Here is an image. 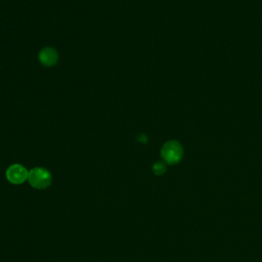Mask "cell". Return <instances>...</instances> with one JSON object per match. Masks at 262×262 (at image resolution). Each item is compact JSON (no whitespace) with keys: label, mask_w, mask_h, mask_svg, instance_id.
Segmentation results:
<instances>
[{"label":"cell","mask_w":262,"mask_h":262,"mask_svg":"<svg viewBox=\"0 0 262 262\" xmlns=\"http://www.w3.org/2000/svg\"><path fill=\"white\" fill-rule=\"evenodd\" d=\"M152 171L156 175H162L166 171V166L163 162H157L152 166Z\"/></svg>","instance_id":"5b68a950"},{"label":"cell","mask_w":262,"mask_h":262,"mask_svg":"<svg viewBox=\"0 0 262 262\" xmlns=\"http://www.w3.org/2000/svg\"><path fill=\"white\" fill-rule=\"evenodd\" d=\"M6 177L13 184H20L28 180L29 171L19 164L11 165L6 171Z\"/></svg>","instance_id":"3957f363"},{"label":"cell","mask_w":262,"mask_h":262,"mask_svg":"<svg viewBox=\"0 0 262 262\" xmlns=\"http://www.w3.org/2000/svg\"><path fill=\"white\" fill-rule=\"evenodd\" d=\"M28 180L33 187L38 189H44L51 184L52 176L45 168L36 167L29 172Z\"/></svg>","instance_id":"6da1fadb"},{"label":"cell","mask_w":262,"mask_h":262,"mask_svg":"<svg viewBox=\"0 0 262 262\" xmlns=\"http://www.w3.org/2000/svg\"><path fill=\"white\" fill-rule=\"evenodd\" d=\"M182 147L179 142L175 140H171L166 142L161 150V156L163 160L170 165L178 163L182 158Z\"/></svg>","instance_id":"7a4b0ae2"},{"label":"cell","mask_w":262,"mask_h":262,"mask_svg":"<svg viewBox=\"0 0 262 262\" xmlns=\"http://www.w3.org/2000/svg\"><path fill=\"white\" fill-rule=\"evenodd\" d=\"M39 60L45 67H53L57 63L59 55L53 47H44L39 52Z\"/></svg>","instance_id":"277c9868"}]
</instances>
